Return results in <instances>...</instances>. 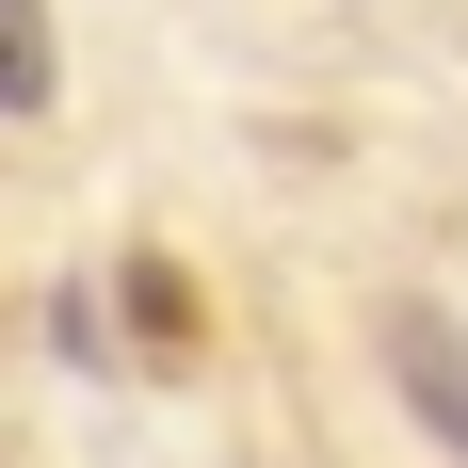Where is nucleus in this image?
Returning a JSON list of instances; mask_svg holds the SVG:
<instances>
[{
    "label": "nucleus",
    "instance_id": "nucleus-1",
    "mask_svg": "<svg viewBox=\"0 0 468 468\" xmlns=\"http://www.w3.org/2000/svg\"><path fill=\"white\" fill-rule=\"evenodd\" d=\"M388 388L436 420V452H468V339H452V307H388Z\"/></svg>",
    "mask_w": 468,
    "mask_h": 468
},
{
    "label": "nucleus",
    "instance_id": "nucleus-2",
    "mask_svg": "<svg viewBox=\"0 0 468 468\" xmlns=\"http://www.w3.org/2000/svg\"><path fill=\"white\" fill-rule=\"evenodd\" d=\"M0 113H48V16L0 0Z\"/></svg>",
    "mask_w": 468,
    "mask_h": 468
}]
</instances>
